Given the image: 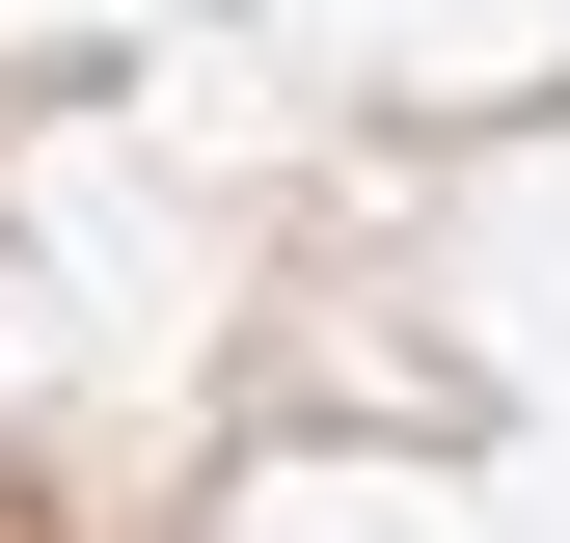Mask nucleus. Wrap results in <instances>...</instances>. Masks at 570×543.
Here are the masks:
<instances>
[{
  "label": "nucleus",
  "mask_w": 570,
  "mask_h": 543,
  "mask_svg": "<svg viewBox=\"0 0 570 543\" xmlns=\"http://www.w3.org/2000/svg\"><path fill=\"white\" fill-rule=\"evenodd\" d=\"M570 245V0H0V543L136 326H218L164 543H299V326H462ZM489 435V381H462Z\"/></svg>",
  "instance_id": "nucleus-1"
}]
</instances>
